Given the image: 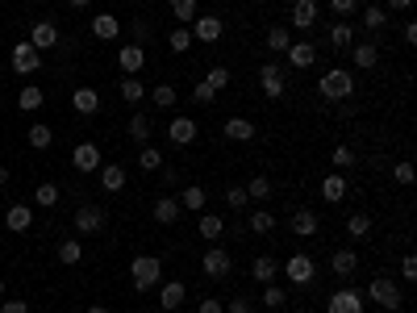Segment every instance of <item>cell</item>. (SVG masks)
I'll use <instances>...</instances> for the list:
<instances>
[{"label":"cell","mask_w":417,"mask_h":313,"mask_svg":"<svg viewBox=\"0 0 417 313\" xmlns=\"http://www.w3.org/2000/svg\"><path fill=\"white\" fill-rule=\"evenodd\" d=\"M0 313H29V301L13 297V301H0Z\"/></svg>","instance_id":"56"},{"label":"cell","mask_w":417,"mask_h":313,"mask_svg":"<svg viewBox=\"0 0 417 313\" xmlns=\"http://www.w3.org/2000/svg\"><path fill=\"white\" fill-rule=\"evenodd\" d=\"M322 17L317 0H292V29H313Z\"/></svg>","instance_id":"16"},{"label":"cell","mask_w":417,"mask_h":313,"mask_svg":"<svg viewBox=\"0 0 417 313\" xmlns=\"http://www.w3.org/2000/svg\"><path fill=\"white\" fill-rule=\"evenodd\" d=\"M330 8H334L338 17H351V13L359 8V0H330Z\"/></svg>","instance_id":"54"},{"label":"cell","mask_w":417,"mask_h":313,"mask_svg":"<svg viewBox=\"0 0 417 313\" xmlns=\"http://www.w3.org/2000/svg\"><path fill=\"white\" fill-rule=\"evenodd\" d=\"M79 259H84V247H79V238H63V243H58V264H63V268H75Z\"/></svg>","instance_id":"33"},{"label":"cell","mask_w":417,"mask_h":313,"mask_svg":"<svg viewBox=\"0 0 417 313\" xmlns=\"http://www.w3.org/2000/svg\"><path fill=\"white\" fill-rule=\"evenodd\" d=\"M251 276H255L259 284H276V276H280V264H276L272 255H259V259L251 264Z\"/></svg>","instance_id":"27"},{"label":"cell","mask_w":417,"mask_h":313,"mask_svg":"<svg viewBox=\"0 0 417 313\" xmlns=\"http://www.w3.org/2000/svg\"><path fill=\"white\" fill-rule=\"evenodd\" d=\"M150 100H155V109H171V105H175V88H171V84H159V88H150Z\"/></svg>","instance_id":"48"},{"label":"cell","mask_w":417,"mask_h":313,"mask_svg":"<svg viewBox=\"0 0 417 313\" xmlns=\"http://www.w3.org/2000/svg\"><path fill=\"white\" fill-rule=\"evenodd\" d=\"M184 297H188V289H184L180 280H163V284H159V310L163 313H175L184 305Z\"/></svg>","instance_id":"14"},{"label":"cell","mask_w":417,"mask_h":313,"mask_svg":"<svg viewBox=\"0 0 417 313\" xmlns=\"http://www.w3.org/2000/svg\"><path fill=\"white\" fill-rule=\"evenodd\" d=\"M221 33H226V21H221L217 13H196V17H192V42H205V46H209V42H217Z\"/></svg>","instance_id":"7"},{"label":"cell","mask_w":417,"mask_h":313,"mask_svg":"<svg viewBox=\"0 0 417 313\" xmlns=\"http://www.w3.org/2000/svg\"><path fill=\"white\" fill-rule=\"evenodd\" d=\"M38 67H42V50H33L29 42H17L13 46V71L17 75H33Z\"/></svg>","instance_id":"9"},{"label":"cell","mask_w":417,"mask_h":313,"mask_svg":"<svg viewBox=\"0 0 417 313\" xmlns=\"http://www.w3.org/2000/svg\"><path fill=\"white\" fill-rule=\"evenodd\" d=\"M0 301H4V280H0Z\"/></svg>","instance_id":"64"},{"label":"cell","mask_w":417,"mask_h":313,"mask_svg":"<svg viewBox=\"0 0 417 313\" xmlns=\"http://www.w3.org/2000/svg\"><path fill=\"white\" fill-rule=\"evenodd\" d=\"M226 313H255V305H251V297H234V301L226 305Z\"/></svg>","instance_id":"55"},{"label":"cell","mask_w":417,"mask_h":313,"mask_svg":"<svg viewBox=\"0 0 417 313\" xmlns=\"http://www.w3.org/2000/svg\"><path fill=\"white\" fill-rule=\"evenodd\" d=\"M180 213H184V209H180L175 197H159V201H155V222H159V226H175Z\"/></svg>","instance_id":"24"},{"label":"cell","mask_w":417,"mask_h":313,"mask_svg":"<svg viewBox=\"0 0 417 313\" xmlns=\"http://www.w3.org/2000/svg\"><path fill=\"white\" fill-rule=\"evenodd\" d=\"M368 301H372V305H380L384 313H397L401 305H405V293L393 284V276H376V280L368 284Z\"/></svg>","instance_id":"3"},{"label":"cell","mask_w":417,"mask_h":313,"mask_svg":"<svg viewBox=\"0 0 417 313\" xmlns=\"http://www.w3.org/2000/svg\"><path fill=\"white\" fill-rule=\"evenodd\" d=\"M4 184H8V167H0V188H4Z\"/></svg>","instance_id":"62"},{"label":"cell","mask_w":417,"mask_h":313,"mask_svg":"<svg viewBox=\"0 0 417 313\" xmlns=\"http://www.w3.org/2000/svg\"><path fill=\"white\" fill-rule=\"evenodd\" d=\"M347 234H351V238H368V234H372V217H368V213H351V217H347Z\"/></svg>","instance_id":"44"},{"label":"cell","mask_w":417,"mask_h":313,"mask_svg":"<svg viewBox=\"0 0 417 313\" xmlns=\"http://www.w3.org/2000/svg\"><path fill=\"white\" fill-rule=\"evenodd\" d=\"M142 96H146L142 79H138V75H121V100H125V105H138Z\"/></svg>","instance_id":"36"},{"label":"cell","mask_w":417,"mask_h":313,"mask_svg":"<svg viewBox=\"0 0 417 313\" xmlns=\"http://www.w3.org/2000/svg\"><path fill=\"white\" fill-rule=\"evenodd\" d=\"M100 184H104V192H121L125 188V167L121 163H100Z\"/></svg>","instance_id":"25"},{"label":"cell","mask_w":417,"mask_h":313,"mask_svg":"<svg viewBox=\"0 0 417 313\" xmlns=\"http://www.w3.org/2000/svg\"><path fill=\"white\" fill-rule=\"evenodd\" d=\"M409 4H414V0H388V8H393V13H401V8H409Z\"/></svg>","instance_id":"60"},{"label":"cell","mask_w":417,"mask_h":313,"mask_svg":"<svg viewBox=\"0 0 417 313\" xmlns=\"http://www.w3.org/2000/svg\"><path fill=\"white\" fill-rule=\"evenodd\" d=\"M355 268H359V251H355V247H338V251L330 255V272H334L338 280H351Z\"/></svg>","instance_id":"11"},{"label":"cell","mask_w":417,"mask_h":313,"mask_svg":"<svg viewBox=\"0 0 417 313\" xmlns=\"http://www.w3.org/2000/svg\"><path fill=\"white\" fill-rule=\"evenodd\" d=\"M326 313H368V297L359 289H338V293H330Z\"/></svg>","instance_id":"6"},{"label":"cell","mask_w":417,"mask_h":313,"mask_svg":"<svg viewBox=\"0 0 417 313\" xmlns=\"http://www.w3.org/2000/svg\"><path fill=\"white\" fill-rule=\"evenodd\" d=\"M205 84H209L213 92H226V88H230V67H226V63H213L209 75H205Z\"/></svg>","instance_id":"42"},{"label":"cell","mask_w":417,"mask_h":313,"mask_svg":"<svg viewBox=\"0 0 417 313\" xmlns=\"http://www.w3.org/2000/svg\"><path fill=\"white\" fill-rule=\"evenodd\" d=\"M280 272L288 276V284H313V276H317V259L305 255V251H297L292 259L280 264Z\"/></svg>","instance_id":"4"},{"label":"cell","mask_w":417,"mask_h":313,"mask_svg":"<svg viewBox=\"0 0 417 313\" xmlns=\"http://www.w3.org/2000/svg\"><path fill=\"white\" fill-rule=\"evenodd\" d=\"M25 142H29L33 151H46V146L54 142V130H50V125H29V130H25Z\"/></svg>","instance_id":"38"},{"label":"cell","mask_w":417,"mask_h":313,"mask_svg":"<svg viewBox=\"0 0 417 313\" xmlns=\"http://www.w3.org/2000/svg\"><path fill=\"white\" fill-rule=\"evenodd\" d=\"M242 188H246V197H251L255 205H263V201L272 197V180H267V176H251V184H242Z\"/></svg>","instance_id":"40"},{"label":"cell","mask_w":417,"mask_h":313,"mask_svg":"<svg viewBox=\"0 0 417 313\" xmlns=\"http://www.w3.org/2000/svg\"><path fill=\"white\" fill-rule=\"evenodd\" d=\"M221 134H226L230 142H251V138H255L259 130H255V121H246V117H226Z\"/></svg>","instance_id":"19"},{"label":"cell","mask_w":417,"mask_h":313,"mask_svg":"<svg viewBox=\"0 0 417 313\" xmlns=\"http://www.w3.org/2000/svg\"><path fill=\"white\" fill-rule=\"evenodd\" d=\"M175 201H180V209H188V213H205V188H200V184H188Z\"/></svg>","instance_id":"29"},{"label":"cell","mask_w":417,"mask_h":313,"mask_svg":"<svg viewBox=\"0 0 417 313\" xmlns=\"http://www.w3.org/2000/svg\"><path fill=\"white\" fill-rule=\"evenodd\" d=\"M167 46H171L175 54H184V50L192 46V29H188V25H180V29H171V33H167Z\"/></svg>","instance_id":"46"},{"label":"cell","mask_w":417,"mask_h":313,"mask_svg":"<svg viewBox=\"0 0 417 313\" xmlns=\"http://www.w3.org/2000/svg\"><path fill=\"white\" fill-rule=\"evenodd\" d=\"M347 192H351V184H347V176H338V171H330V176L322 180V197H326L330 205H338V201H347Z\"/></svg>","instance_id":"20"},{"label":"cell","mask_w":417,"mask_h":313,"mask_svg":"<svg viewBox=\"0 0 417 313\" xmlns=\"http://www.w3.org/2000/svg\"><path fill=\"white\" fill-rule=\"evenodd\" d=\"M405 42H409V46L417 42V21H405Z\"/></svg>","instance_id":"59"},{"label":"cell","mask_w":417,"mask_h":313,"mask_svg":"<svg viewBox=\"0 0 417 313\" xmlns=\"http://www.w3.org/2000/svg\"><path fill=\"white\" fill-rule=\"evenodd\" d=\"M42 105H46V92H42V88L17 92V109H21V113H33V109H42Z\"/></svg>","instance_id":"37"},{"label":"cell","mask_w":417,"mask_h":313,"mask_svg":"<svg viewBox=\"0 0 417 313\" xmlns=\"http://www.w3.org/2000/svg\"><path fill=\"white\" fill-rule=\"evenodd\" d=\"M75 230L79 234H100L104 230V209L100 205H79L75 209Z\"/></svg>","instance_id":"10"},{"label":"cell","mask_w":417,"mask_h":313,"mask_svg":"<svg viewBox=\"0 0 417 313\" xmlns=\"http://www.w3.org/2000/svg\"><path fill=\"white\" fill-rule=\"evenodd\" d=\"M150 130H155V125H150V117H146V113H134V117H129V138H134L138 146H146V142H150Z\"/></svg>","instance_id":"32"},{"label":"cell","mask_w":417,"mask_h":313,"mask_svg":"<svg viewBox=\"0 0 417 313\" xmlns=\"http://www.w3.org/2000/svg\"><path fill=\"white\" fill-rule=\"evenodd\" d=\"M284 301H288V293L280 284H263V305L267 310H284Z\"/></svg>","instance_id":"49"},{"label":"cell","mask_w":417,"mask_h":313,"mask_svg":"<svg viewBox=\"0 0 417 313\" xmlns=\"http://www.w3.org/2000/svg\"><path fill=\"white\" fill-rule=\"evenodd\" d=\"M393 180H397L401 188H409V184H414V163H409V159H401V163L393 167Z\"/></svg>","instance_id":"52"},{"label":"cell","mask_w":417,"mask_h":313,"mask_svg":"<svg viewBox=\"0 0 417 313\" xmlns=\"http://www.w3.org/2000/svg\"><path fill=\"white\" fill-rule=\"evenodd\" d=\"M129 280H134L138 293L159 289V284H163V259H155V255H134V259H129Z\"/></svg>","instance_id":"2"},{"label":"cell","mask_w":417,"mask_h":313,"mask_svg":"<svg viewBox=\"0 0 417 313\" xmlns=\"http://www.w3.org/2000/svg\"><path fill=\"white\" fill-rule=\"evenodd\" d=\"M259 88H263V96H267V100H280V96L288 92V84H284V63L267 59V63L259 67Z\"/></svg>","instance_id":"5"},{"label":"cell","mask_w":417,"mask_h":313,"mask_svg":"<svg viewBox=\"0 0 417 313\" xmlns=\"http://www.w3.org/2000/svg\"><path fill=\"white\" fill-rule=\"evenodd\" d=\"M117 67H121V75H138V71L146 67V50H142V46H134V42H129V46H121V50H117Z\"/></svg>","instance_id":"15"},{"label":"cell","mask_w":417,"mask_h":313,"mask_svg":"<svg viewBox=\"0 0 417 313\" xmlns=\"http://www.w3.org/2000/svg\"><path fill=\"white\" fill-rule=\"evenodd\" d=\"M200 313H226V305H221L217 297H205V301H200Z\"/></svg>","instance_id":"58"},{"label":"cell","mask_w":417,"mask_h":313,"mask_svg":"<svg viewBox=\"0 0 417 313\" xmlns=\"http://www.w3.org/2000/svg\"><path fill=\"white\" fill-rule=\"evenodd\" d=\"M317 92H322L330 105H343V100L355 96V75H351L347 67H330V71L317 79Z\"/></svg>","instance_id":"1"},{"label":"cell","mask_w":417,"mask_h":313,"mask_svg":"<svg viewBox=\"0 0 417 313\" xmlns=\"http://www.w3.org/2000/svg\"><path fill=\"white\" fill-rule=\"evenodd\" d=\"M71 105H75V113L92 117V113L100 109V92H96V88H75V92H71Z\"/></svg>","instance_id":"23"},{"label":"cell","mask_w":417,"mask_h":313,"mask_svg":"<svg viewBox=\"0 0 417 313\" xmlns=\"http://www.w3.org/2000/svg\"><path fill=\"white\" fill-rule=\"evenodd\" d=\"M33 201H38L42 209H54V205H58V184H38V188H33Z\"/></svg>","instance_id":"47"},{"label":"cell","mask_w":417,"mask_h":313,"mask_svg":"<svg viewBox=\"0 0 417 313\" xmlns=\"http://www.w3.org/2000/svg\"><path fill=\"white\" fill-rule=\"evenodd\" d=\"M171 13H175V21L192 25V17L200 13V0H171Z\"/></svg>","instance_id":"45"},{"label":"cell","mask_w":417,"mask_h":313,"mask_svg":"<svg viewBox=\"0 0 417 313\" xmlns=\"http://www.w3.org/2000/svg\"><path fill=\"white\" fill-rule=\"evenodd\" d=\"M4 226H8L13 234H25V230L33 226V209H29V205H8V213H4Z\"/></svg>","instance_id":"21"},{"label":"cell","mask_w":417,"mask_h":313,"mask_svg":"<svg viewBox=\"0 0 417 313\" xmlns=\"http://www.w3.org/2000/svg\"><path fill=\"white\" fill-rule=\"evenodd\" d=\"M384 25H388V8H380V4H368V8H363V29L380 33Z\"/></svg>","instance_id":"34"},{"label":"cell","mask_w":417,"mask_h":313,"mask_svg":"<svg viewBox=\"0 0 417 313\" xmlns=\"http://www.w3.org/2000/svg\"><path fill=\"white\" fill-rule=\"evenodd\" d=\"M129 33H134V46H146V42H150V21H146V17H134V21H129Z\"/></svg>","instance_id":"50"},{"label":"cell","mask_w":417,"mask_h":313,"mask_svg":"<svg viewBox=\"0 0 417 313\" xmlns=\"http://www.w3.org/2000/svg\"><path fill=\"white\" fill-rule=\"evenodd\" d=\"M330 163H334L338 171H351V167L359 163V155H355V146H347V142H338V146H334V155H330Z\"/></svg>","instance_id":"39"},{"label":"cell","mask_w":417,"mask_h":313,"mask_svg":"<svg viewBox=\"0 0 417 313\" xmlns=\"http://www.w3.org/2000/svg\"><path fill=\"white\" fill-rule=\"evenodd\" d=\"M192 100H196V105H213V100H217V92H213V88H209V84L200 79V84L192 88Z\"/></svg>","instance_id":"53"},{"label":"cell","mask_w":417,"mask_h":313,"mask_svg":"<svg viewBox=\"0 0 417 313\" xmlns=\"http://www.w3.org/2000/svg\"><path fill=\"white\" fill-rule=\"evenodd\" d=\"M263 42H267V50H272V54H284V50L292 46V29H288V25H272Z\"/></svg>","instance_id":"28"},{"label":"cell","mask_w":417,"mask_h":313,"mask_svg":"<svg viewBox=\"0 0 417 313\" xmlns=\"http://www.w3.org/2000/svg\"><path fill=\"white\" fill-rule=\"evenodd\" d=\"M284 54H288V63H292L297 71H309V67L317 63V46H313V42H292Z\"/></svg>","instance_id":"17"},{"label":"cell","mask_w":417,"mask_h":313,"mask_svg":"<svg viewBox=\"0 0 417 313\" xmlns=\"http://www.w3.org/2000/svg\"><path fill=\"white\" fill-rule=\"evenodd\" d=\"M355 63H359V71H372V67L380 63V50H376V42H359V46H355Z\"/></svg>","instance_id":"35"},{"label":"cell","mask_w":417,"mask_h":313,"mask_svg":"<svg viewBox=\"0 0 417 313\" xmlns=\"http://www.w3.org/2000/svg\"><path fill=\"white\" fill-rule=\"evenodd\" d=\"M200 268H205L209 280H226V276L234 272V259L226 255V247H209V251L200 255Z\"/></svg>","instance_id":"8"},{"label":"cell","mask_w":417,"mask_h":313,"mask_svg":"<svg viewBox=\"0 0 417 313\" xmlns=\"http://www.w3.org/2000/svg\"><path fill=\"white\" fill-rule=\"evenodd\" d=\"M196 230H200V238H209V243H217V238L226 234V222H221L217 213H200V222H196Z\"/></svg>","instance_id":"30"},{"label":"cell","mask_w":417,"mask_h":313,"mask_svg":"<svg viewBox=\"0 0 417 313\" xmlns=\"http://www.w3.org/2000/svg\"><path fill=\"white\" fill-rule=\"evenodd\" d=\"M29 46H33V50L58 46V25H54V21H33V25H29Z\"/></svg>","instance_id":"12"},{"label":"cell","mask_w":417,"mask_h":313,"mask_svg":"<svg viewBox=\"0 0 417 313\" xmlns=\"http://www.w3.org/2000/svg\"><path fill=\"white\" fill-rule=\"evenodd\" d=\"M71 163H75V171H100V151H96V142H79V146L71 151Z\"/></svg>","instance_id":"18"},{"label":"cell","mask_w":417,"mask_h":313,"mask_svg":"<svg viewBox=\"0 0 417 313\" xmlns=\"http://www.w3.org/2000/svg\"><path fill=\"white\" fill-rule=\"evenodd\" d=\"M138 167H142V171H159V167H163V151L146 142V146L138 151Z\"/></svg>","instance_id":"43"},{"label":"cell","mask_w":417,"mask_h":313,"mask_svg":"<svg viewBox=\"0 0 417 313\" xmlns=\"http://www.w3.org/2000/svg\"><path fill=\"white\" fill-rule=\"evenodd\" d=\"M88 313H109L104 305H88Z\"/></svg>","instance_id":"63"},{"label":"cell","mask_w":417,"mask_h":313,"mask_svg":"<svg viewBox=\"0 0 417 313\" xmlns=\"http://www.w3.org/2000/svg\"><path fill=\"white\" fill-rule=\"evenodd\" d=\"M196 134H200V125H196L192 117H171V121H167V138H171L175 146H188V142H196Z\"/></svg>","instance_id":"13"},{"label":"cell","mask_w":417,"mask_h":313,"mask_svg":"<svg viewBox=\"0 0 417 313\" xmlns=\"http://www.w3.org/2000/svg\"><path fill=\"white\" fill-rule=\"evenodd\" d=\"M92 33H96L100 42H113V38L121 33V21H117L113 13H96V17H92Z\"/></svg>","instance_id":"22"},{"label":"cell","mask_w":417,"mask_h":313,"mask_svg":"<svg viewBox=\"0 0 417 313\" xmlns=\"http://www.w3.org/2000/svg\"><path fill=\"white\" fill-rule=\"evenodd\" d=\"M292 234L297 238H313L317 234V213L313 209H297L292 213Z\"/></svg>","instance_id":"26"},{"label":"cell","mask_w":417,"mask_h":313,"mask_svg":"<svg viewBox=\"0 0 417 313\" xmlns=\"http://www.w3.org/2000/svg\"><path fill=\"white\" fill-rule=\"evenodd\" d=\"M246 230H251V234H272V230H276V217H272L267 209H255V213L246 217Z\"/></svg>","instance_id":"41"},{"label":"cell","mask_w":417,"mask_h":313,"mask_svg":"<svg viewBox=\"0 0 417 313\" xmlns=\"http://www.w3.org/2000/svg\"><path fill=\"white\" fill-rule=\"evenodd\" d=\"M226 205H230V209H246V205H251L246 188H242V184H230V188H226Z\"/></svg>","instance_id":"51"},{"label":"cell","mask_w":417,"mask_h":313,"mask_svg":"<svg viewBox=\"0 0 417 313\" xmlns=\"http://www.w3.org/2000/svg\"><path fill=\"white\" fill-rule=\"evenodd\" d=\"M330 46H334V50H347V46H355V25H347V21L330 25Z\"/></svg>","instance_id":"31"},{"label":"cell","mask_w":417,"mask_h":313,"mask_svg":"<svg viewBox=\"0 0 417 313\" xmlns=\"http://www.w3.org/2000/svg\"><path fill=\"white\" fill-rule=\"evenodd\" d=\"M67 4H71V8H88L92 0H67Z\"/></svg>","instance_id":"61"},{"label":"cell","mask_w":417,"mask_h":313,"mask_svg":"<svg viewBox=\"0 0 417 313\" xmlns=\"http://www.w3.org/2000/svg\"><path fill=\"white\" fill-rule=\"evenodd\" d=\"M401 276H405L409 284L417 280V259H414V255H405V259H401Z\"/></svg>","instance_id":"57"}]
</instances>
